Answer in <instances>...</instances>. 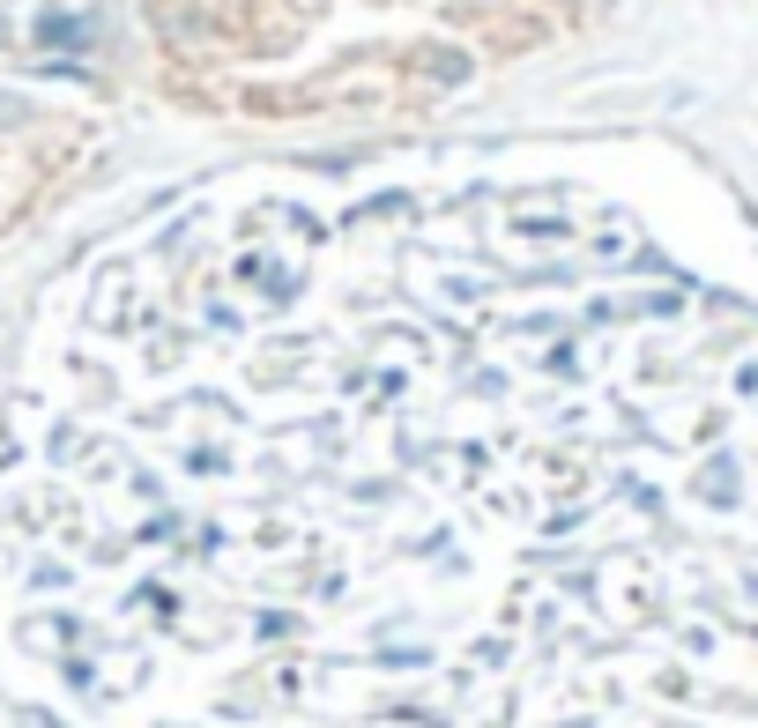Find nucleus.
<instances>
[{"label": "nucleus", "mask_w": 758, "mask_h": 728, "mask_svg": "<svg viewBox=\"0 0 758 728\" xmlns=\"http://www.w3.org/2000/svg\"><path fill=\"white\" fill-rule=\"evenodd\" d=\"M521 424L484 551L194 409L68 431L15 640L68 728H758V312L618 246Z\"/></svg>", "instance_id": "1"}]
</instances>
